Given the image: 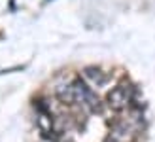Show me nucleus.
Returning a JSON list of instances; mask_svg holds the SVG:
<instances>
[{
    "instance_id": "nucleus-3",
    "label": "nucleus",
    "mask_w": 155,
    "mask_h": 142,
    "mask_svg": "<svg viewBox=\"0 0 155 142\" xmlns=\"http://www.w3.org/2000/svg\"><path fill=\"white\" fill-rule=\"evenodd\" d=\"M83 80H85V83H89L91 87L100 89L110 82V74L97 68V66H87V68H83Z\"/></svg>"
},
{
    "instance_id": "nucleus-2",
    "label": "nucleus",
    "mask_w": 155,
    "mask_h": 142,
    "mask_svg": "<svg viewBox=\"0 0 155 142\" xmlns=\"http://www.w3.org/2000/svg\"><path fill=\"white\" fill-rule=\"evenodd\" d=\"M133 95H134V89L130 87V85L121 83L115 89L110 91V95H108V106H110L112 110H115V112H121V110H125V108L130 106Z\"/></svg>"
},
{
    "instance_id": "nucleus-1",
    "label": "nucleus",
    "mask_w": 155,
    "mask_h": 142,
    "mask_svg": "<svg viewBox=\"0 0 155 142\" xmlns=\"http://www.w3.org/2000/svg\"><path fill=\"white\" fill-rule=\"evenodd\" d=\"M57 97L64 104H78V106H83L85 110H89V112H97L98 110L97 95L87 87V83L83 80H74L70 83L59 85Z\"/></svg>"
}]
</instances>
